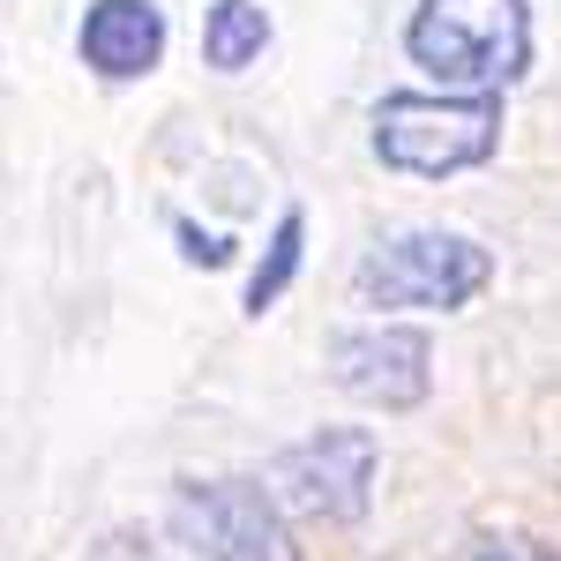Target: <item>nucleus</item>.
I'll return each instance as SVG.
<instances>
[{"label":"nucleus","mask_w":561,"mask_h":561,"mask_svg":"<svg viewBox=\"0 0 561 561\" xmlns=\"http://www.w3.org/2000/svg\"><path fill=\"white\" fill-rule=\"evenodd\" d=\"M412 68L442 90H494L531 68V0H420L404 23Z\"/></svg>","instance_id":"1"},{"label":"nucleus","mask_w":561,"mask_h":561,"mask_svg":"<svg viewBox=\"0 0 561 561\" xmlns=\"http://www.w3.org/2000/svg\"><path fill=\"white\" fill-rule=\"evenodd\" d=\"M502 98L494 90H389L375 105V158L412 180L472 173L502 150Z\"/></svg>","instance_id":"2"},{"label":"nucleus","mask_w":561,"mask_h":561,"mask_svg":"<svg viewBox=\"0 0 561 561\" xmlns=\"http://www.w3.org/2000/svg\"><path fill=\"white\" fill-rule=\"evenodd\" d=\"M486 285H494V255L449 225H412L352 270L359 307H442L449 314V307H472Z\"/></svg>","instance_id":"3"},{"label":"nucleus","mask_w":561,"mask_h":561,"mask_svg":"<svg viewBox=\"0 0 561 561\" xmlns=\"http://www.w3.org/2000/svg\"><path fill=\"white\" fill-rule=\"evenodd\" d=\"M165 524L195 561H293V531L255 479H180Z\"/></svg>","instance_id":"4"},{"label":"nucleus","mask_w":561,"mask_h":561,"mask_svg":"<svg viewBox=\"0 0 561 561\" xmlns=\"http://www.w3.org/2000/svg\"><path fill=\"white\" fill-rule=\"evenodd\" d=\"M270 502L322 524H359L375 502V434L367 427H314L307 442L270 457Z\"/></svg>","instance_id":"5"},{"label":"nucleus","mask_w":561,"mask_h":561,"mask_svg":"<svg viewBox=\"0 0 561 561\" xmlns=\"http://www.w3.org/2000/svg\"><path fill=\"white\" fill-rule=\"evenodd\" d=\"M330 382L375 412H412L434 389V337L412 322H352L330 337Z\"/></svg>","instance_id":"6"},{"label":"nucleus","mask_w":561,"mask_h":561,"mask_svg":"<svg viewBox=\"0 0 561 561\" xmlns=\"http://www.w3.org/2000/svg\"><path fill=\"white\" fill-rule=\"evenodd\" d=\"M165 8L158 0H90L83 23H76V53H83L90 76H105V83H142V76H158V60H165Z\"/></svg>","instance_id":"7"},{"label":"nucleus","mask_w":561,"mask_h":561,"mask_svg":"<svg viewBox=\"0 0 561 561\" xmlns=\"http://www.w3.org/2000/svg\"><path fill=\"white\" fill-rule=\"evenodd\" d=\"M270 38H277V23H270L262 0H210L203 8V60L217 76H248L270 53Z\"/></svg>","instance_id":"8"},{"label":"nucleus","mask_w":561,"mask_h":561,"mask_svg":"<svg viewBox=\"0 0 561 561\" xmlns=\"http://www.w3.org/2000/svg\"><path fill=\"white\" fill-rule=\"evenodd\" d=\"M300 255H307V210L293 203V210L270 225V248H262V262L248 270V314H270V307L285 300V285L300 277Z\"/></svg>","instance_id":"9"},{"label":"nucleus","mask_w":561,"mask_h":561,"mask_svg":"<svg viewBox=\"0 0 561 561\" xmlns=\"http://www.w3.org/2000/svg\"><path fill=\"white\" fill-rule=\"evenodd\" d=\"M173 232H180V255L187 262H203V270H225V262H232V240H225V232H195L187 217H180Z\"/></svg>","instance_id":"10"},{"label":"nucleus","mask_w":561,"mask_h":561,"mask_svg":"<svg viewBox=\"0 0 561 561\" xmlns=\"http://www.w3.org/2000/svg\"><path fill=\"white\" fill-rule=\"evenodd\" d=\"M472 561H561V554L539 547V539H494V531H486V539L472 547Z\"/></svg>","instance_id":"11"},{"label":"nucleus","mask_w":561,"mask_h":561,"mask_svg":"<svg viewBox=\"0 0 561 561\" xmlns=\"http://www.w3.org/2000/svg\"><path fill=\"white\" fill-rule=\"evenodd\" d=\"M90 561H165L150 539H135V531H105L98 547H90Z\"/></svg>","instance_id":"12"}]
</instances>
